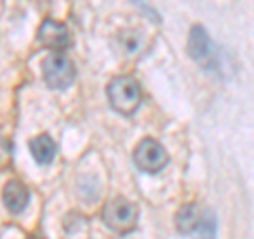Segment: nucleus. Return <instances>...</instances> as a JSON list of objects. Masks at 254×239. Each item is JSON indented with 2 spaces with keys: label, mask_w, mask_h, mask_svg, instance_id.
Here are the masks:
<instances>
[{
  "label": "nucleus",
  "mask_w": 254,
  "mask_h": 239,
  "mask_svg": "<svg viewBox=\"0 0 254 239\" xmlns=\"http://www.w3.org/2000/svg\"><path fill=\"white\" fill-rule=\"evenodd\" d=\"M38 43L51 51H64L70 45V30L60 21L47 19L38 30Z\"/></svg>",
  "instance_id": "5"
},
{
  "label": "nucleus",
  "mask_w": 254,
  "mask_h": 239,
  "mask_svg": "<svg viewBox=\"0 0 254 239\" xmlns=\"http://www.w3.org/2000/svg\"><path fill=\"white\" fill-rule=\"evenodd\" d=\"M43 78L51 89H68L76 78V68L66 53L53 51L43 61Z\"/></svg>",
  "instance_id": "2"
},
{
  "label": "nucleus",
  "mask_w": 254,
  "mask_h": 239,
  "mask_svg": "<svg viewBox=\"0 0 254 239\" xmlns=\"http://www.w3.org/2000/svg\"><path fill=\"white\" fill-rule=\"evenodd\" d=\"M108 102L117 113L121 115H133L142 102V89L131 76H117L108 83Z\"/></svg>",
  "instance_id": "1"
},
{
  "label": "nucleus",
  "mask_w": 254,
  "mask_h": 239,
  "mask_svg": "<svg viewBox=\"0 0 254 239\" xmlns=\"http://www.w3.org/2000/svg\"><path fill=\"white\" fill-rule=\"evenodd\" d=\"M102 220L106 222L108 229L117 231V233H129V231L136 229L138 208L123 197L110 199L104 205V210H102Z\"/></svg>",
  "instance_id": "3"
},
{
  "label": "nucleus",
  "mask_w": 254,
  "mask_h": 239,
  "mask_svg": "<svg viewBox=\"0 0 254 239\" xmlns=\"http://www.w3.org/2000/svg\"><path fill=\"white\" fill-rule=\"evenodd\" d=\"M197 225H199V210H197V205L187 203L176 212V229H178V233H182V235L193 233V231L197 229Z\"/></svg>",
  "instance_id": "9"
},
{
  "label": "nucleus",
  "mask_w": 254,
  "mask_h": 239,
  "mask_svg": "<svg viewBox=\"0 0 254 239\" xmlns=\"http://www.w3.org/2000/svg\"><path fill=\"white\" fill-rule=\"evenodd\" d=\"M168 150H165L157 140L153 138H144L133 150V161L140 167L142 172L148 174H157L168 165Z\"/></svg>",
  "instance_id": "4"
},
{
  "label": "nucleus",
  "mask_w": 254,
  "mask_h": 239,
  "mask_svg": "<svg viewBox=\"0 0 254 239\" xmlns=\"http://www.w3.org/2000/svg\"><path fill=\"white\" fill-rule=\"evenodd\" d=\"M187 49H189V55L195 61L203 63V61H208L212 58V41H210V36H208V32H205L203 26H193L190 28Z\"/></svg>",
  "instance_id": "6"
},
{
  "label": "nucleus",
  "mask_w": 254,
  "mask_h": 239,
  "mask_svg": "<svg viewBox=\"0 0 254 239\" xmlns=\"http://www.w3.org/2000/svg\"><path fill=\"white\" fill-rule=\"evenodd\" d=\"M30 239H45L43 235H34V237H30Z\"/></svg>",
  "instance_id": "12"
},
{
  "label": "nucleus",
  "mask_w": 254,
  "mask_h": 239,
  "mask_svg": "<svg viewBox=\"0 0 254 239\" xmlns=\"http://www.w3.org/2000/svg\"><path fill=\"white\" fill-rule=\"evenodd\" d=\"M2 199H4V205L9 212L21 214L30 201V193L19 180H11V182H6V186L2 190Z\"/></svg>",
  "instance_id": "7"
},
{
  "label": "nucleus",
  "mask_w": 254,
  "mask_h": 239,
  "mask_svg": "<svg viewBox=\"0 0 254 239\" xmlns=\"http://www.w3.org/2000/svg\"><path fill=\"white\" fill-rule=\"evenodd\" d=\"M136 2H142V0H136Z\"/></svg>",
  "instance_id": "13"
},
{
  "label": "nucleus",
  "mask_w": 254,
  "mask_h": 239,
  "mask_svg": "<svg viewBox=\"0 0 254 239\" xmlns=\"http://www.w3.org/2000/svg\"><path fill=\"white\" fill-rule=\"evenodd\" d=\"M11 153H13L11 144L4 138H0V172H2L4 167L11 163Z\"/></svg>",
  "instance_id": "11"
},
{
  "label": "nucleus",
  "mask_w": 254,
  "mask_h": 239,
  "mask_svg": "<svg viewBox=\"0 0 254 239\" xmlns=\"http://www.w3.org/2000/svg\"><path fill=\"white\" fill-rule=\"evenodd\" d=\"M30 153H32V157H34L36 163L49 165L55 159L58 146H55V142L49 138V135H36V138L30 140Z\"/></svg>",
  "instance_id": "8"
},
{
  "label": "nucleus",
  "mask_w": 254,
  "mask_h": 239,
  "mask_svg": "<svg viewBox=\"0 0 254 239\" xmlns=\"http://www.w3.org/2000/svg\"><path fill=\"white\" fill-rule=\"evenodd\" d=\"M197 231H199V239H216V220H214V216L205 214L203 218H199Z\"/></svg>",
  "instance_id": "10"
}]
</instances>
